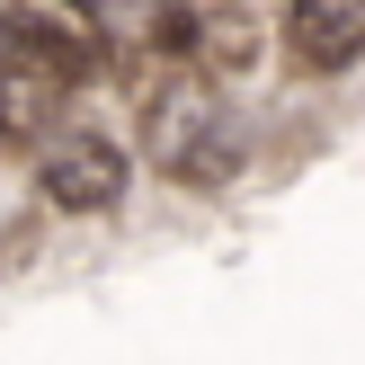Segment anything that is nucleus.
<instances>
[{"label":"nucleus","instance_id":"nucleus-1","mask_svg":"<svg viewBox=\"0 0 365 365\" xmlns=\"http://www.w3.org/2000/svg\"><path fill=\"white\" fill-rule=\"evenodd\" d=\"M125 178H134V160H125V143H107V134H63L45 160H36V196H45L53 214H116Z\"/></svg>","mask_w":365,"mask_h":365},{"label":"nucleus","instance_id":"nucleus-2","mask_svg":"<svg viewBox=\"0 0 365 365\" xmlns=\"http://www.w3.org/2000/svg\"><path fill=\"white\" fill-rule=\"evenodd\" d=\"M285 45L303 71H348L365 53V0H285Z\"/></svg>","mask_w":365,"mask_h":365},{"label":"nucleus","instance_id":"nucleus-3","mask_svg":"<svg viewBox=\"0 0 365 365\" xmlns=\"http://www.w3.org/2000/svg\"><path fill=\"white\" fill-rule=\"evenodd\" d=\"M241 152H250V143L232 134L223 116L187 107V116L170 125V143H160V170H170V178H187V187H214V178H232V170H241Z\"/></svg>","mask_w":365,"mask_h":365},{"label":"nucleus","instance_id":"nucleus-4","mask_svg":"<svg viewBox=\"0 0 365 365\" xmlns=\"http://www.w3.org/2000/svg\"><path fill=\"white\" fill-rule=\"evenodd\" d=\"M45 125H53V81H36V71H0V152L45 143Z\"/></svg>","mask_w":365,"mask_h":365}]
</instances>
